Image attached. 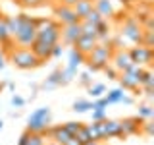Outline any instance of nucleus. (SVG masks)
Returning <instances> with one entry per match:
<instances>
[{
	"label": "nucleus",
	"mask_w": 154,
	"mask_h": 145,
	"mask_svg": "<svg viewBox=\"0 0 154 145\" xmlns=\"http://www.w3.org/2000/svg\"><path fill=\"white\" fill-rule=\"evenodd\" d=\"M35 39H37V18L29 16V14H19V31L14 37V45L29 48Z\"/></svg>",
	"instance_id": "f257e3e1"
},
{
	"label": "nucleus",
	"mask_w": 154,
	"mask_h": 145,
	"mask_svg": "<svg viewBox=\"0 0 154 145\" xmlns=\"http://www.w3.org/2000/svg\"><path fill=\"white\" fill-rule=\"evenodd\" d=\"M112 52H114L112 45H102V43H96V47L85 56L87 72H91V74H94V72H100V70H102V68L110 62V58H112Z\"/></svg>",
	"instance_id": "f03ea898"
},
{
	"label": "nucleus",
	"mask_w": 154,
	"mask_h": 145,
	"mask_svg": "<svg viewBox=\"0 0 154 145\" xmlns=\"http://www.w3.org/2000/svg\"><path fill=\"white\" fill-rule=\"evenodd\" d=\"M6 58L17 70H35V68L42 66V62L33 54L31 48H25V47H14L6 54Z\"/></svg>",
	"instance_id": "7ed1b4c3"
},
{
	"label": "nucleus",
	"mask_w": 154,
	"mask_h": 145,
	"mask_svg": "<svg viewBox=\"0 0 154 145\" xmlns=\"http://www.w3.org/2000/svg\"><path fill=\"white\" fill-rule=\"evenodd\" d=\"M60 31L62 25L54 18H37V39L56 45L60 43Z\"/></svg>",
	"instance_id": "20e7f679"
},
{
	"label": "nucleus",
	"mask_w": 154,
	"mask_h": 145,
	"mask_svg": "<svg viewBox=\"0 0 154 145\" xmlns=\"http://www.w3.org/2000/svg\"><path fill=\"white\" fill-rule=\"evenodd\" d=\"M52 124V110L50 106H41V108L33 110L27 118V132H35L45 135L46 128Z\"/></svg>",
	"instance_id": "39448f33"
},
{
	"label": "nucleus",
	"mask_w": 154,
	"mask_h": 145,
	"mask_svg": "<svg viewBox=\"0 0 154 145\" xmlns=\"http://www.w3.org/2000/svg\"><path fill=\"white\" fill-rule=\"evenodd\" d=\"M143 72H144V66H137V64H133L129 70L122 72V74L118 76V81H119V85H122V89L123 91H135V93H139Z\"/></svg>",
	"instance_id": "423d86ee"
},
{
	"label": "nucleus",
	"mask_w": 154,
	"mask_h": 145,
	"mask_svg": "<svg viewBox=\"0 0 154 145\" xmlns=\"http://www.w3.org/2000/svg\"><path fill=\"white\" fill-rule=\"evenodd\" d=\"M119 33L129 45H141V39H143V27L141 23L137 21L133 16L125 18L123 21H119Z\"/></svg>",
	"instance_id": "0eeeda50"
},
{
	"label": "nucleus",
	"mask_w": 154,
	"mask_h": 145,
	"mask_svg": "<svg viewBox=\"0 0 154 145\" xmlns=\"http://www.w3.org/2000/svg\"><path fill=\"white\" fill-rule=\"evenodd\" d=\"M129 50V56H131L133 64L137 66H150L154 60V50L150 47H143V45H133Z\"/></svg>",
	"instance_id": "6e6552de"
},
{
	"label": "nucleus",
	"mask_w": 154,
	"mask_h": 145,
	"mask_svg": "<svg viewBox=\"0 0 154 145\" xmlns=\"http://www.w3.org/2000/svg\"><path fill=\"white\" fill-rule=\"evenodd\" d=\"M100 135H102V141L114 139V137L125 139L123 130H122V122H119V120H112V118H106V120L100 122Z\"/></svg>",
	"instance_id": "1a4fd4ad"
},
{
	"label": "nucleus",
	"mask_w": 154,
	"mask_h": 145,
	"mask_svg": "<svg viewBox=\"0 0 154 145\" xmlns=\"http://www.w3.org/2000/svg\"><path fill=\"white\" fill-rule=\"evenodd\" d=\"M52 16L60 25H69V23H77L79 18L75 16L73 8L71 6H64V4H56L54 10H52Z\"/></svg>",
	"instance_id": "9d476101"
},
{
	"label": "nucleus",
	"mask_w": 154,
	"mask_h": 145,
	"mask_svg": "<svg viewBox=\"0 0 154 145\" xmlns=\"http://www.w3.org/2000/svg\"><path fill=\"white\" fill-rule=\"evenodd\" d=\"M110 62H112V66L119 72V74L125 72V70H129V68L133 66V60H131V56H129L127 48H114Z\"/></svg>",
	"instance_id": "9b49d317"
},
{
	"label": "nucleus",
	"mask_w": 154,
	"mask_h": 145,
	"mask_svg": "<svg viewBox=\"0 0 154 145\" xmlns=\"http://www.w3.org/2000/svg\"><path fill=\"white\" fill-rule=\"evenodd\" d=\"M81 35H83V33H81L79 21H77V23H69V25H62L60 43H62V45H66V47H73Z\"/></svg>",
	"instance_id": "f8f14e48"
},
{
	"label": "nucleus",
	"mask_w": 154,
	"mask_h": 145,
	"mask_svg": "<svg viewBox=\"0 0 154 145\" xmlns=\"http://www.w3.org/2000/svg\"><path fill=\"white\" fill-rule=\"evenodd\" d=\"M122 122V130H123V135L129 137V135H141V124H143V118L141 116H125Z\"/></svg>",
	"instance_id": "ddd939ff"
},
{
	"label": "nucleus",
	"mask_w": 154,
	"mask_h": 145,
	"mask_svg": "<svg viewBox=\"0 0 154 145\" xmlns=\"http://www.w3.org/2000/svg\"><path fill=\"white\" fill-rule=\"evenodd\" d=\"M52 47H54V45H50V43H46V41L35 39V41H33V45L29 47V48H31L33 54H35L38 60L45 64L46 60H50V58H52Z\"/></svg>",
	"instance_id": "4468645a"
},
{
	"label": "nucleus",
	"mask_w": 154,
	"mask_h": 145,
	"mask_svg": "<svg viewBox=\"0 0 154 145\" xmlns=\"http://www.w3.org/2000/svg\"><path fill=\"white\" fill-rule=\"evenodd\" d=\"M0 47H2L4 54H8L14 48V41L10 37V31H8V25H6V16L4 14H0Z\"/></svg>",
	"instance_id": "2eb2a0df"
},
{
	"label": "nucleus",
	"mask_w": 154,
	"mask_h": 145,
	"mask_svg": "<svg viewBox=\"0 0 154 145\" xmlns=\"http://www.w3.org/2000/svg\"><path fill=\"white\" fill-rule=\"evenodd\" d=\"M93 8L100 14V18H102V19H112L116 16V10H114V6H112L110 0H94Z\"/></svg>",
	"instance_id": "dca6fc26"
},
{
	"label": "nucleus",
	"mask_w": 154,
	"mask_h": 145,
	"mask_svg": "<svg viewBox=\"0 0 154 145\" xmlns=\"http://www.w3.org/2000/svg\"><path fill=\"white\" fill-rule=\"evenodd\" d=\"M58 87H62V68H56V70L41 83L42 91H52V89H58Z\"/></svg>",
	"instance_id": "f3484780"
},
{
	"label": "nucleus",
	"mask_w": 154,
	"mask_h": 145,
	"mask_svg": "<svg viewBox=\"0 0 154 145\" xmlns=\"http://www.w3.org/2000/svg\"><path fill=\"white\" fill-rule=\"evenodd\" d=\"M73 47H75V48H77V50H79L83 56H87V54H89V52H91V50H93V48L96 47V39H94V37L81 35L79 39H77V43H75Z\"/></svg>",
	"instance_id": "a211bd4d"
},
{
	"label": "nucleus",
	"mask_w": 154,
	"mask_h": 145,
	"mask_svg": "<svg viewBox=\"0 0 154 145\" xmlns=\"http://www.w3.org/2000/svg\"><path fill=\"white\" fill-rule=\"evenodd\" d=\"M71 8H73L75 16L79 18V21H81V19H83L87 14L91 12V10H93V0H77Z\"/></svg>",
	"instance_id": "6ab92c4d"
},
{
	"label": "nucleus",
	"mask_w": 154,
	"mask_h": 145,
	"mask_svg": "<svg viewBox=\"0 0 154 145\" xmlns=\"http://www.w3.org/2000/svg\"><path fill=\"white\" fill-rule=\"evenodd\" d=\"M67 58H69L67 66H71V68H79L81 64H85V56L81 54V52L77 50L75 47H71V48H69V52H67Z\"/></svg>",
	"instance_id": "aec40b11"
},
{
	"label": "nucleus",
	"mask_w": 154,
	"mask_h": 145,
	"mask_svg": "<svg viewBox=\"0 0 154 145\" xmlns=\"http://www.w3.org/2000/svg\"><path fill=\"white\" fill-rule=\"evenodd\" d=\"M71 110H73V112H79V114L89 112V110H93V101H89V99H77L75 103L71 105Z\"/></svg>",
	"instance_id": "412c9836"
},
{
	"label": "nucleus",
	"mask_w": 154,
	"mask_h": 145,
	"mask_svg": "<svg viewBox=\"0 0 154 145\" xmlns=\"http://www.w3.org/2000/svg\"><path fill=\"white\" fill-rule=\"evenodd\" d=\"M123 89L122 87H116V89H110L108 93H104V99H106V103L108 105H116V103H119L122 101V97H123Z\"/></svg>",
	"instance_id": "4be33fe9"
},
{
	"label": "nucleus",
	"mask_w": 154,
	"mask_h": 145,
	"mask_svg": "<svg viewBox=\"0 0 154 145\" xmlns=\"http://www.w3.org/2000/svg\"><path fill=\"white\" fill-rule=\"evenodd\" d=\"M6 25H8V31H10V37L14 41V37L19 31V16H6Z\"/></svg>",
	"instance_id": "5701e85b"
},
{
	"label": "nucleus",
	"mask_w": 154,
	"mask_h": 145,
	"mask_svg": "<svg viewBox=\"0 0 154 145\" xmlns=\"http://www.w3.org/2000/svg\"><path fill=\"white\" fill-rule=\"evenodd\" d=\"M137 116H141L143 120L154 118V108H152V105H150V103H141V105H139V108H137Z\"/></svg>",
	"instance_id": "b1692460"
},
{
	"label": "nucleus",
	"mask_w": 154,
	"mask_h": 145,
	"mask_svg": "<svg viewBox=\"0 0 154 145\" xmlns=\"http://www.w3.org/2000/svg\"><path fill=\"white\" fill-rule=\"evenodd\" d=\"M87 132H89L91 139L93 141H102V135H100V122H91V124H85Z\"/></svg>",
	"instance_id": "393cba45"
},
{
	"label": "nucleus",
	"mask_w": 154,
	"mask_h": 145,
	"mask_svg": "<svg viewBox=\"0 0 154 145\" xmlns=\"http://www.w3.org/2000/svg\"><path fill=\"white\" fill-rule=\"evenodd\" d=\"M27 132V130H25ZM25 145H46V137L42 134H35V132H27V139Z\"/></svg>",
	"instance_id": "a878e982"
},
{
	"label": "nucleus",
	"mask_w": 154,
	"mask_h": 145,
	"mask_svg": "<svg viewBox=\"0 0 154 145\" xmlns=\"http://www.w3.org/2000/svg\"><path fill=\"white\" fill-rule=\"evenodd\" d=\"M87 91H89V97H93V99H98V97H104L106 93V85L104 83H91L87 87Z\"/></svg>",
	"instance_id": "bb28decb"
},
{
	"label": "nucleus",
	"mask_w": 154,
	"mask_h": 145,
	"mask_svg": "<svg viewBox=\"0 0 154 145\" xmlns=\"http://www.w3.org/2000/svg\"><path fill=\"white\" fill-rule=\"evenodd\" d=\"M143 47H154V29H143V39H141Z\"/></svg>",
	"instance_id": "cd10ccee"
},
{
	"label": "nucleus",
	"mask_w": 154,
	"mask_h": 145,
	"mask_svg": "<svg viewBox=\"0 0 154 145\" xmlns=\"http://www.w3.org/2000/svg\"><path fill=\"white\" fill-rule=\"evenodd\" d=\"M141 87H154V74H152V70H146V68H144L143 77H141Z\"/></svg>",
	"instance_id": "c85d7f7f"
},
{
	"label": "nucleus",
	"mask_w": 154,
	"mask_h": 145,
	"mask_svg": "<svg viewBox=\"0 0 154 145\" xmlns=\"http://www.w3.org/2000/svg\"><path fill=\"white\" fill-rule=\"evenodd\" d=\"M106 118H108L106 108H93L91 110V122H102Z\"/></svg>",
	"instance_id": "c756f323"
},
{
	"label": "nucleus",
	"mask_w": 154,
	"mask_h": 145,
	"mask_svg": "<svg viewBox=\"0 0 154 145\" xmlns=\"http://www.w3.org/2000/svg\"><path fill=\"white\" fill-rule=\"evenodd\" d=\"M62 126L66 128V132L69 134V135H75L81 128H83V122H75V120H71V122H66V124H62Z\"/></svg>",
	"instance_id": "7c9ffc66"
},
{
	"label": "nucleus",
	"mask_w": 154,
	"mask_h": 145,
	"mask_svg": "<svg viewBox=\"0 0 154 145\" xmlns=\"http://www.w3.org/2000/svg\"><path fill=\"white\" fill-rule=\"evenodd\" d=\"M141 134L144 135H154V122H152V118L150 120H143V124H141Z\"/></svg>",
	"instance_id": "2f4dec72"
},
{
	"label": "nucleus",
	"mask_w": 154,
	"mask_h": 145,
	"mask_svg": "<svg viewBox=\"0 0 154 145\" xmlns=\"http://www.w3.org/2000/svg\"><path fill=\"white\" fill-rule=\"evenodd\" d=\"M100 72H104V74L108 76V79H118V76H119V72L112 66V62H108V64H106Z\"/></svg>",
	"instance_id": "473e14b6"
},
{
	"label": "nucleus",
	"mask_w": 154,
	"mask_h": 145,
	"mask_svg": "<svg viewBox=\"0 0 154 145\" xmlns=\"http://www.w3.org/2000/svg\"><path fill=\"white\" fill-rule=\"evenodd\" d=\"M77 81H79V85L83 87H89L93 83V77H91V72H81V74H77Z\"/></svg>",
	"instance_id": "72a5a7b5"
},
{
	"label": "nucleus",
	"mask_w": 154,
	"mask_h": 145,
	"mask_svg": "<svg viewBox=\"0 0 154 145\" xmlns=\"http://www.w3.org/2000/svg\"><path fill=\"white\" fill-rule=\"evenodd\" d=\"M73 137H75V139H77V141H79L81 145H83V143H87V141H91V135H89V132H87L85 124H83V128H81L79 132H77V134L73 135Z\"/></svg>",
	"instance_id": "f704fd0d"
},
{
	"label": "nucleus",
	"mask_w": 154,
	"mask_h": 145,
	"mask_svg": "<svg viewBox=\"0 0 154 145\" xmlns=\"http://www.w3.org/2000/svg\"><path fill=\"white\" fill-rule=\"evenodd\" d=\"M17 4H21L23 8H38L46 2V0H16Z\"/></svg>",
	"instance_id": "c9c22d12"
},
{
	"label": "nucleus",
	"mask_w": 154,
	"mask_h": 145,
	"mask_svg": "<svg viewBox=\"0 0 154 145\" xmlns=\"http://www.w3.org/2000/svg\"><path fill=\"white\" fill-rule=\"evenodd\" d=\"M100 19H102V18H100V14H98V12H96V10L93 8V10H91V12H89V14H87V16L83 18V21H89V23H94V25H96V23H98Z\"/></svg>",
	"instance_id": "e433bc0d"
},
{
	"label": "nucleus",
	"mask_w": 154,
	"mask_h": 145,
	"mask_svg": "<svg viewBox=\"0 0 154 145\" xmlns=\"http://www.w3.org/2000/svg\"><path fill=\"white\" fill-rule=\"evenodd\" d=\"M10 103H12V106H16V108H23L27 101L23 99V97H19V95H12V101H10Z\"/></svg>",
	"instance_id": "4c0bfd02"
},
{
	"label": "nucleus",
	"mask_w": 154,
	"mask_h": 145,
	"mask_svg": "<svg viewBox=\"0 0 154 145\" xmlns=\"http://www.w3.org/2000/svg\"><path fill=\"white\" fill-rule=\"evenodd\" d=\"M62 56H64V47H62V43H56L52 47V58H62Z\"/></svg>",
	"instance_id": "58836bf2"
},
{
	"label": "nucleus",
	"mask_w": 154,
	"mask_h": 145,
	"mask_svg": "<svg viewBox=\"0 0 154 145\" xmlns=\"http://www.w3.org/2000/svg\"><path fill=\"white\" fill-rule=\"evenodd\" d=\"M119 103H123V105H133V103H135V99H133V97H129V95H123Z\"/></svg>",
	"instance_id": "ea45409f"
},
{
	"label": "nucleus",
	"mask_w": 154,
	"mask_h": 145,
	"mask_svg": "<svg viewBox=\"0 0 154 145\" xmlns=\"http://www.w3.org/2000/svg\"><path fill=\"white\" fill-rule=\"evenodd\" d=\"M6 60H8V58H6V54H4V52L0 50V70H2V68L6 66Z\"/></svg>",
	"instance_id": "a19ab883"
},
{
	"label": "nucleus",
	"mask_w": 154,
	"mask_h": 145,
	"mask_svg": "<svg viewBox=\"0 0 154 145\" xmlns=\"http://www.w3.org/2000/svg\"><path fill=\"white\" fill-rule=\"evenodd\" d=\"M77 0H58V4H64V6H73Z\"/></svg>",
	"instance_id": "79ce46f5"
},
{
	"label": "nucleus",
	"mask_w": 154,
	"mask_h": 145,
	"mask_svg": "<svg viewBox=\"0 0 154 145\" xmlns=\"http://www.w3.org/2000/svg\"><path fill=\"white\" fill-rule=\"evenodd\" d=\"M64 145H81V143H79V141H77V139H75V137H69V139H67V141H66Z\"/></svg>",
	"instance_id": "37998d69"
},
{
	"label": "nucleus",
	"mask_w": 154,
	"mask_h": 145,
	"mask_svg": "<svg viewBox=\"0 0 154 145\" xmlns=\"http://www.w3.org/2000/svg\"><path fill=\"white\" fill-rule=\"evenodd\" d=\"M119 2H122L123 6H131V4H135L137 0H119Z\"/></svg>",
	"instance_id": "c03bdc74"
},
{
	"label": "nucleus",
	"mask_w": 154,
	"mask_h": 145,
	"mask_svg": "<svg viewBox=\"0 0 154 145\" xmlns=\"http://www.w3.org/2000/svg\"><path fill=\"white\" fill-rule=\"evenodd\" d=\"M6 85H8V89H12V91H14V89H16V83H14V81H8V83H6Z\"/></svg>",
	"instance_id": "a18cd8bd"
},
{
	"label": "nucleus",
	"mask_w": 154,
	"mask_h": 145,
	"mask_svg": "<svg viewBox=\"0 0 154 145\" xmlns=\"http://www.w3.org/2000/svg\"><path fill=\"white\" fill-rule=\"evenodd\" d=\"M83 145H100V141H93V139H91V141H87V143H83Z\"/></svg>",
	"instance_id": "49530a36"
},
{
	"label": "nucleus",
	"mask_w": 154,
	"mask_h": 145,
	"mask_svg": "<svg viewBox=\"0 0 154 145\" xmlns=\"http://www.w3.org/2000/svg\"><path fill=\"white\" fill-rule=\"evenodd\" d=\"M46 145H60V143H56V141H50V139H48V141H46Z\"/></svg>",
	"instance_id": "de8ad7c7"
},
{
	"label": "nucleus",
	"mask_w": 154,
	"mask_h": 145,
	"mask_svg": "<svg viewBox=\"0 0 154 145\" xmlns=\"http://www.w3.org/2000/svg\"><path fill=\"white\" fill-rule=\"evenodd\" d=\"M4 128V122H2V120H0V130H2Z\"/></svg>",
	"instance_id": "09e8293b"
},
{
	"label": "nucleus",
	"mask_w": 154,
	"mask_h": 145,
	"mask_svg": "<svg viewBox=\"0 0 154 145\" xmlns=\"http://www.w3.org/2000/svg\"><path fill=\"white\" fill-rule=\"evenodd\" d=\"M93 2H94V0H93Z\"/></svg>",
	"instance_id": "8fccbe9b"
}]
</instances>
